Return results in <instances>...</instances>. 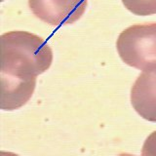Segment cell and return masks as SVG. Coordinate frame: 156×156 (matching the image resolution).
Segmentation results:
<instances>
[{
  "label": "cell",
  "mask_w": 156,
  "mask_h": 156,
  "mask_svg": "<svg viewBox=\"0 0 156 156\" xmlns=\"http://www.w3.org/2000/svg\"><path fill=\"white\" fill-rule=\"evenodd\" d=\"M131 104L144 119L156 122V68L138 76L131 89Z\"/></svg>",
  "instance_id": "4"
},
{
  "label": "cell",
  "mask_w": 156,
  "mask_h": 156,
  "mask_svg": "<svg viewBox=\"0 0 156 156\" xmlns=\"http://www.w3.org/2000/svg\"><path fill=\"white\" fill-rule=\"evenodd\" d=\"M125 8L136 16L156 14V0H122Z\"/></svg>",
  "instance_id": "5"
},
{
  "label": "cell",
  "mask_w": 156,
  "mask_h": 156,
  "mask_svg": "<svg viewBox=\"0 0 156 156\" xmlns=\"http://www.w3.org/2000/svg\"><path fill=\"white\" fill-rule=\"evenodd\" d=\"M88 0H28L32 14L52 27L72 24L84 15Z\"/></svg>",
  "instance_id": "3"
},
{
  "label": "cell",
  "mask_w": 156,
  "mask_h": 156,
  "mask_svg": "<svg viewBox=\"0 0 156 156\" xmlns=\"http://www.w3.org/2000/svg\"><path fill=\"white\" fill-rule=\"evenodd\" d=\"M53 51L34 33L13 30L0 36V72L3 110H15L32 97L38 75L49 69Z\"/></svg>",
  "instance_id": "1"
},
{
  "label": "cell",
  "mask_w": 156,
  "mask_h": 156,
  "mask_svg": "<svg viewBox=\"0 0 156 156\" xmlns=\"http://www.w3.org/2000/svg\"><path fill=\"white\" fill-rule=\"evenodd\" d=\"M116 48L127 66L143 71L156 68V22L125 28L117 38Z\"/></svg>",
  "instance_id": "2"
},
{
  "label": "cell",
  "mask_w": 156,
  "mask_h": 156,
  "mask_svg": "<svg viewBox=\"0 0 156 156\" xmlns=\"http://www.w3.org/2000/svg\"><path fill=\"white\" fill-rule=\"evenodd\" d=\"M140 156H156V131L152 132L144 140Z\"/></svg>",
  "instance_id": "6"
},
{
  "label": "cell",
  "mask_w": 156,
  "mask_h": 156,
  "mask_svg": "<svg viewBox=\"0 0 156 156\" xmlns=\"http://www.w3.org/2000/svg\"><path fill=\"white\" fill-rule=\"evenodd\" d=\"M118 156H136V155H134V154H130V153H121V154H119Z\"/></svg>",
  "instance_id": "8"
},
{
  "label": "cell",
  "mask_w": 156,
  "mask_h": 156,
  "mask_svg": "<svg viewBox=\"0 0 156 156\" xmlns=\"http://www.w3.org/2000/svg\"><path fill=\"white\" fill-rule=\"evenodd\" d=\"M1 1H4V0H1Z\"/></svg>",
  "instance_id": "9"
},
{
  "label": "cell",
  "mask_w": 156,
  "mask_h": 156,
  "mask_svg": "<svg viewBox=\"0 0 156 156\" xmlns=\"http://www.w3.org/2000/svg\"><path fill=\"white\" fill-rule=\"evenodd\" d=\"M0 156H20V155L13 152H8V151H1L0 152Z\"/></svg>",
  "instance_id": "7"
}]
</instances>
